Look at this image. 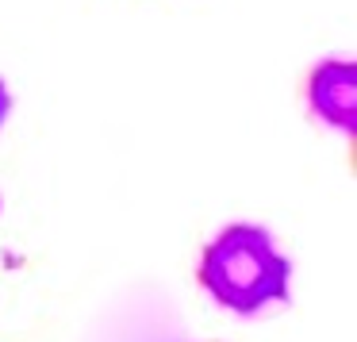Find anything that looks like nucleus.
Listing matches in <instances>:
<instances>
[{
  "instance_id": "nucleus-1",
  "label": "nucleus",
  "mask_w": 357,
  "mask_h": 342,
  "mask_svg": "<svg viewBox=\"0 0 357 342\" xmlns=\"http://www.w3.org/2000/svg\"><path fill=\"white\" fill-rule=\"evenodd\" d=\"M196 281L231 315H261L269 304L292 300V262L257 223L223 227L204 246Z\"/></svg>"
},
{
  "instance_id": "nucleus-3",
  "label": "nucleus",
  "mask_w": 357,
  "mask_h": 342,
  "mask_svg": "<svg viewBox=\"0 0 357 342\" xmlns=\"http://www.w3.org/2000/svg\"><path fill=\"white\" fill-rule=\"evenodd\" d=\"M8 116H12V93L4 85V77H0V127L8 124Z\"/></svg>"
},
{
  "instance_id": "nucleus-2",
  "label": "nucleus",
  "mask_w": 357,
  "mask_h": 342,
  "mask_svg": "<svg viewBox=\"0 0 357 342\" xmlns=\"http://www.w3.org/2000/svg\"><path fill=\"white\" fill-rule=\"evenodd\" d=\"M311 116L323 127H334L342 135L357 131V66L349 58H326L315 62L303 85Z\"/></svg>"
}]
</instances>
